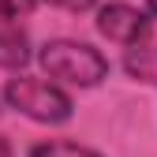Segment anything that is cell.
Here are the masks:
<instances>
[{
  "label": "cell",
  "mask_w": 157,
  "mask_h": 157,
  "mask_svg": "<svg viewBox=\"0 0 157 157\" xmlns=\"http://www.w3.org/2000/svg\"><path fill=\"white\" fill-rule=\"evenodd\" d=\"M0 112H4V109H0Z\"/></svg>",
  "instance_id": "8fae6325"
},
{
  "label": "cell",
  "mask_w": 157,
  "mask_h": 157,
  "mask_svg": "<svg viewBox=\"0 0 157 157\" xmlns=\"http://www.w3.org/2000/svg\"><path fill=\"white\" fill-rule=\"evenodd\" d=\"M146 11H150V15L157 19V0H146Z\"/></svg>",
  "instance_id": "30bf717a"
},
{
  "label": "cell",
  "mask_w": 157,
  "mask_h": 157,
  "mask_svg": "<svg viewBox=\"0 0 157 157\" xmlns=\"http://www.w3.org/2000/svg\"><path fill=\"white\" fill-rule=\"evenodd\" d=\"M26 157H101V153L90 146L67 142V139H45V142H34Z\"/></svg>",
  "instance_id": "8992f818"
},
{
  "label": "cell",
  "mask_w": 157,
  "mask_h": 157,
  "mask_svg": "<svg viewBox=\"0 0 157 157\" xmlns=\"http://www.w3.org/2000/svg\"><path fill=\"white\" fill-rule=\"evenodd\" d=\"M124 71L135 82L157 86V45H131L124 56Z\"/></svg>",
  "instance_id": "5b68a950"
},
{
  "label": "cell",
  "mask_w": 157,
  "mask_h": 157,
  "mask_svg": "<svg viewBox=\"0 0 157 157\" xmlns=\"http://www.w3.org/2000/svg\"><path fill=\"white\" fill-rule=\"evenodd\" d=\"M94 26H97V34H101L105 41L131 49V45H142L146 37H150V30H153V19H150V11L135 8V4L112 0V4H101V8H97Z\"/></svg>",
  "instance_id": "3957f363"
},
{
  "label": "cell",
  "mask_w": 157,
  "mask_h": 157,
  "mask_svg": "<svg viewBox=\"0 0 157 157\" xmlns=\"http://www.w3.org/2000/svg\"><path fill=\"white\" fill-rule=\"evenodd\" d=\"M37 64L52 82L78 86V90H94L101 86L112 64L101 49H94L90 41H71V37H52L37 49Z\"/></svg>",
  "instance_id": "6da1fadb"
},
{
  "label": "cell",
  "mask_w": 157,
  "mask_h": 157,
  "mask_svg": "<svg viewBox=\"0 0 157 157\" xmlns=\"http://www.w3.org/2000/svg\"><path fill=\"white\" fill-rule=\"evenodd\" d=\"M34 60L30 52V41L23 30H0V71H23L26 64Z\"/></svg>",
  "instance_id": "277c9868"
},
{
  "label": "cell",
  "mask_w": 157,
  "mask_h": 157,
  "mask_svg": "<svg viewBox=\"0 0 157 157\" xmlns=\"http://www.w3.org/2000/svg\"><path fill=\"white\" fill-rule=\"evenodd\" d=\"M37 0H0V19L4 23H15V19H26L34 11Z\"/></svg>",
  "instance_id": "52a82bcc"
},
{
  "label": "cell",
  "mask_w": 157,
  "mask_h": 157,
  "mask_svg": "<svg viewBox=\"0 0 157 157\" xmlns=\"http://www.w3.org/2000/svg\"><path fill=\"white\" fill-rule=\"evenodd\" d=\"M4 105L23 112L26 120L34 124H67L75 116V105L71 97L56 86V82H45V78H34V75H15L4 82Z\"/></svg>",
  "instance_id": "7a4b0ae2"
},
{
  "label": "cell",
  "mask_w": 157,
  "mask_h": 157,
  "mask_svg": "<svg viewBox=\"0 0 157 157\" xmlns=\"http://www.w3.org/2000/svg\"><path fill=\"white\" fill-rule=\"evenodd\" d=\"M41 4H49V8H60V11H75V15H82V11L97 8V0H41Z\"/></svg>",
  "instance_id": "ba28073f"
},
{
  "label": "cell",
  "mask_w": 157,
  "mask_h": 157,
  "mask_svg": "<svg viewBox=\"0 0 157 157\" xmlns=\"http://www.w3.org/2000/svg\"><path fill=\"white\" fill-rule=\"evenodd\" d=\"M0 157H15V150H11V142H8V135H0Z\"/></svg>",
  "instance_id": "9c48e42d"
}]
</instances>
